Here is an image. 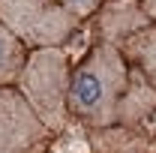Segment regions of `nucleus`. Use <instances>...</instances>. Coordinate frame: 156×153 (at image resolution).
<instances>
[{
  "label": "nucleus",
  "mask_w": 156,
  "mask_h": 153,
  "mask_svg": "<svg viewBox=\"0 0 156 153\" xmlns=\"http://www.w3.org/2000/svg\"><path fill=\"white\" fill-rule=\"evenodd\" d=\"M138 84L141 78L132 72L123 51L99 36L69 69L66 114L87 129H105L114 123L138 126L144 111H150V105L135 99Z\"/></svg>",
  "instance_id": "1"
},
{
  "label": "nucleus",
  "mask_w": 156,
  "mask_h": 153,
  "mask_svg": "<svg viewBox=\"0 0 156 153\" xmlns=\"http://www.w3.org/2000/svg\"><path fill=\"white\" fill-rule=\"evenodd\" d=\"M69 57L66 48H36L27 51V63L21 69L15 87L30 102L39 120L57 135L66 123V87H69Z\"/></svg>",
  "instance_id": "2"
},
{
  "label": "nucleus",
  "mask_w": 156,
  "mask_h": 153,
  "mask_svg": "<svg viewBox=\"0 0 156 153\" xmlns=\"http://www.w3.org/2000/svg\"><path fill=\"white\" fill-rule=\"evenodd\" d=\"M0 24L27 51L66 48L84 21L57 0H0Z\"/></svg>",
  "instance_id": "3"
},
{
  "label": "nucleus",
  "mask_w": 156,
  "mask_h": 153,
  "mask_svg": "<svg viewBox=\"0 0 156 153\" xmlns=\"http://www.w3.org/2000/svg\"><path fill=\"white\" fill-rule=\"evenodd\" d=\"M54 132L39 120L21 90L0 87V153H45Z\"/></svg>",
  "instance_id": "4"
},
{
  "label": "nucleus",
  "mask_w": 156,
  "mask_h": 153,
  "mask_svg": "<svg viewBox=\"0 0 156 153\" xmlns=\"http://www.w3.org/2000/svg\"><path fill=\"white\" fill-rule=\"evenodd\" d=\"M90 153H156V135L123 123L90 129Z\"/></svg>",
  "instance_id": "5"
},
{
  "label": "nucleus",
  "mask_w": 156,
  "mask_h": 153,
  "mask_svg": "<svg viewBox=\"0 0 156 153\" xmlns=\"http://www.w3.org/2000/svg\"><path fill=\"white\" fill-rule=\"evenodd\" d=\"M117 48L123 51L132 72L156 93V21H147L135 33H129Z\"/></svg>",
  "instance_id": "6"
},
{
  "label": "nucleus",
  "mask_w": 156,
  "mask_h": 153,
  "mask_svg": "<svg viewBox=\"0 0 156 153\" xmlns=\"http://www.w3.org/2000/svg\"><path fill=\"white\" fill-rule=\"evenodd\" d=\"M147 21H150V18L144 15V9H141L138 0H114V3L102 12V18H99L102 39L120 45L129 33H135L138 27H144Z\"/></svg>",
  "instance_id": "7"
},
{
  "label": "nucleus",
  "mask_w": 156,
  "mask_h": 153,
  "mask_svg": "<svg viewBox=\"0 0 156 153\" xmlns=\"http://www.w3.org/2000/svg\"><path fill=\"white\" fill-rule=\"evenodd\" d=\"M27 63V48L0 24V87H12Z\"/></svg>",
  "instance_id": "8"
},
{
  "label": "nucleus",
  "mask_w": 156,
  "mask_h": 153,
  "mask_svg": "<svg viewBox=\"0 0 156 153\" xmlns=\"http://www.w3.org/2000/svg\"><path fill=\"white\" fill-rule=\"evenodd\" d=\"M57 3H60V6H66L72 15H78V18L84 21V18H90V15L99 9L102 0H57Z\"/></svg>",
  "instance_id": "9"
},
{
  "label": "nucleus",
  "mask_w": 156,
  "mask_h": 153,
  "mask_svg": "<svg viewBox=\"0 0 156 153\" xmlns=\"http://www.w3.org/2000/svg\"><path fill=\"white\" fill-rule=\"evenodd\" d=\"M141 3V9H144V15L150 21H156V0H138Z\"/></svg>",
  "instance_id": "10"
}]
</instances>
